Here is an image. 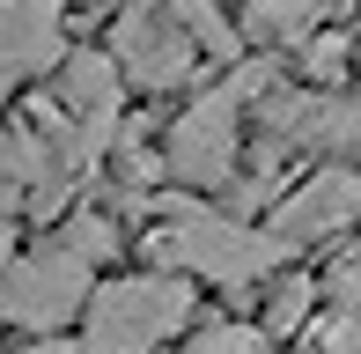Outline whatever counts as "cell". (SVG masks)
Returning a JSON list of instances; mask_svg holds the SVG:
<instances>
[{"instance_id":"cell-17","label":"cell","mask_w":361,"mask_h":354,"mask_svg":"<svg viewBox=\"0 0 361 354\" xmlns=\"http://www.w3.org/2000/svg\"><path fill=\"white\" fill-rule=\"evenodd\" d=\"M15 82H30V74H23V52H15L8 23H0V104H8V89H15Z\"/></svg>"},{"instance_id":"cell-7","label":"cell","mask_w":361,"mask_h":354,"mask_svg":"<svg viewBox=\"0 0 361 354\" xmlns=\"http://www.w3.org/2000/svg\"><path fill=\"white\" fill-rule=\"evenodd\" d=\"M59 111L81 126L89 148H104V140L118 133V111H126V74H118V59L74 52L67 67H59Z\"/></svg>"},{"instance_id":"cell-12","label":"cell","mask_w":361,"mask_h":354,"mask_svg":"<svg viewBox=\"0 0 361 354\" xmlns=\"http://www.w3.org/2000/svg\"><path fill=\"white\" fill-rule=\"evenodd\" d=\"M310 295H317L310 281H281V295H273V317H266V340H273V332H295V325H302V317H310Z\"/></svg>"},{"instance_id":"cell-5","label":"cell","mask_w":361,"mask_h":354,"mask_svg":"<svg viewBox=\"0 0 361 354\" xmlns=\"http://www.w3.org/2000/svg\"><path fill=\"white\" fill-rule=\"evenodd\" d=\"M236 96L214 89V96H200V104L185 111V118L170 126V170L185 177V185H221L228 170H236Z\"/></svg>"},{"instance_id":"cell-3","label":"cell","mask_w":361,"mask_h":354,"mask_svg":"<svg viewBox=\"0 0 361 354\" xmlns=\"http://www.w3.org/2000/svg\"><path fill=\"white\" fill-rule=\"evenodd\" d=\"M89 288H96L89 259L52 236V244L15 251V259L0 266V317L23 325V332H52V325H67L81 303H89Z\"/></svg>"},{"instance_id":"cell-1","label":"cell","mask_w":361,"mask_h":354,"mask_svg":"<svg viewBox=\"0 0 361 354\" xmlns=\"http://www.w3.org/2000/svg\"><path fill=\"white\" fill-rule=\"evenodd\" d=\"M192 310V281L185 273H133V281H104L81 303V347L74 354H155L185 325Z\"/></svg>"},{"instance_id":"cell-8","label":"cell","mask_w":361,"mask_h":354,"mask_svg":"<svg viewBox=\"0 0 361 354\" xmlns=\"http://www.w3.org/2000/svg\"><path fill=\"white\" fill-rule=\"evenodd\" d=\"M0 23H8L15 52H23V74H44L52 59H67V0H0Z\"/></svg>"},{"instance_id":"cell-6","label":"cell","mask_w":361,"mask_h":354,"mask_svg":"<svg viewBox=\"0 0 361 354\" xmlns=\"http://www.w3.org/2000/svg\"><path fill=\"white\" fill-rule=\"evenodd\" d=\"M347 221H361V170H317L302 177V192H288L281 214H273V244H317V236L347 229Z\"/></svg>"},{"instance_id":"cell-18","label":"cell","mask_w":361,"mask_h":354,"mask_svg":"<svg viewBox=\"0 0 361 354\" xmlns=\"http://www.w3.org/2000/svg\"><path fill=\"white\" fill-rule=\"evenodd\" d=\"M354 74H361V44H354Z\"/></svg>"},{"instance_id":"cell-13","label":"cell","mask_w":361,"mask_h":354,"mask_svg":"<svg viewBox=\"0 0 361 354\" xmlns=\"http://www.w3.org/2000/svg\"><path fill=\"white\" fill-rule=\"evenodd\" d=\"M192 354H266V332L258 325H214V332H200Z\"/></svg>"},{"instance_id":"cell-2","label":"cell","mask_w":361,"mask_h":354,"mask_svg":"<svg viewBox=\"0 0 361 354\" xmlns=\"http://www.w3.org/2000/svg\"><path fill=\"white\" fill-rule=\"evenodd\" d=\"M155 251L185 281H221V288H243L281 266V244L266 229H243L236 214H207V207H170V221L155 229Z\"/></svg>"},{"instance_id":"cell-4","label":"cell","mask_w":361,"mask_h":354,"mask_svg":"<svg viewBox=\"0 0 361 354\" xmlns=\"http://www.w3.org/2000/svg\"><path fill=\"white\" fill-rule=\"evenodd\" d=\"M192 59H200V44L170 23V8L140 0V8L118 15V74H126V82H140V89H177V82L192 74Z\"/></svg>"},{"instance_id":"cell-10","label":"cell","mask_w":361,"mask_h":354,"mask_svg":"<svg viewBox=\"0 0 361 354\" xmlns=\"http://www.w3.org/2000/svg\"><path fill=\"white\" fill-rule=\"evenodd\" d=\"M347 59H354V44L339 37V30H317V37H302V74L317 89H332L339 74H347Z\"/></svg>"},{"instance_id":"cell-9","label":"cell","mask_w":361,"mask_h":354,"mask_svg":"<svg viewBox=\"0 0 361 354\" xmlns=\"http://www.w3.org/2000/svg\"><path fill=\"white\" fill-rule=\"evenodd\" d=\"M310 23H317L310 0H251V8H243V30H251V37H295L302 44Z\"/></svg>"},{"instance_id":"cell-15","label":"cell","mask_w":361,"mask_h":354,"mask_svg":"<svg viewBox=\"0 0 361 354\" xmlns=\"http://www.w3.org/2000/svg\"><path fill=\"white\" fill-rule=\"evenodd\" d=\"M317 347H324V354H361V317H347V310H339L332 325L317 332Z\"/></svg>"},{"instance_id":"cell-14","label":"cell","mask_w":361,"mask_h":354,"mask_svg":"<svg viewBox=\"0 0 361 354\" xmlns=\"http://www.w3.org/2000/svg\"><path fill=\"white\" fill-rule=\"evenodd\" d=\"M15 200H23V148L0 126V221H15Z\"/></svg>"},{"instance_id":"cell-11","label":"cell","mask_w":361,"mask_h":354,"mask_svg":"<svg viewBox=\"0 0 361 354\" xmlns=\"http://www.w3.org/2000/svg\"><path fill=\"white\" fill-rule=\"evenodd\" d=\"M59 244H67V251H81V259H111V251H118V229H111V221L104 214H74L67 221V229H59Z\"/></svg>"},{"instance_id":"cell-16","label":"cell","mask_w":361,"mask_h":354,"mask_svg":"<svg viewBox=\"0 0 361 354\" xmlns=\"http://www.w3.org/2000/svg\"><path fill=\"white\" fill-rule=\"evenodd\" d=\"M332 303H339L347 317H361V259H347V266L332 273Z\"/></svg>"}]
</instances>
